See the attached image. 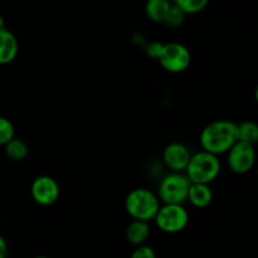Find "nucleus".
Segmentation results:
<instances>
[{
    "label": "nucleus",
    "mask_w": 258,
    "mask_h": 258,
    "mask_svg": "<svg viewBox=\"0 0 258 258\" xmlns=\"http://www.w3.org/2000/svg\"><path fill=\"white\" fill-rule=\"evenodd\" d=\"M203 151L219 156L228 153L237 143V123L229 120H217L208 123L199 136Z\"/></svg>",
    "instance_id": "f257e3e1"
},
{
    "label": "nucleus",
    "mask_w": 258,
    "mask_h": 258,
    "mask_svg": "<svg viewBox=\"0 0 258 258\" xmlns=\"http://www.w3.org/2000/svg\"><path fill=\"white\" fill-rule=\"evenodd\" d=\"M161 203L156 193L146 188H136L127 194L125 209L133 221H154Z\"/></svg>",
    "instance_id": "f03ea898"
},
{
    "label": "nucleus",
    "mask_w": 258,
    "mask_h": 258,
    "mask_svg": "<svg viewBox=\"0 0 258 258\" xmlns=\"http://www.w3.org/2000/svg\"><path fill=\"white\" fill-rule=\"evenodd\" d=\"M222 164L219 156L207 151L191 154L185 169V175L191 184H209L218 178Z\"/></svg>",
    "instance_id": "7ed1b4c3"
},
{
    "label": "nucleus",
    "mask_w": 258,
    "mask_h": 258,
    "mask_svg": "<svg viewBox=\"0 0 258 258\" xmlns=\"http://www.w3.org/2000/svg\"><path fill=\"white\" fill-rule=\"evenodd\" d=\"M190 181L183 173H169L159 183L158 196L161 204H181L186 202Z\"/></svg>",
    "instance_id": "20e7f679"
},
{
    "label": "nucleus",
    "mask_w": 258,
    "mask_h": 258,
    "mask_svg": "<svg viewBox=\"0 0 258 258\" xmlns=\"http://www.w3.org/2000/svg\"><path fill=\"white\" fill-rule=\"evenodd\" d=\"M154 222L161 232L179 233L188 226L189 213L181 204H161Z\"/></svg>",
    "instance_id": "39448f33"
},
{
    "label": "nucleus",
    "mask_w": 258,
    "mask_h": 258,
    "mask_svg": "<svg viewBox=\"0 0 258 258\" xmlns=\"http://www.w3.org/2000/svg\"><path fill=\"white\" fill-rule=\"evenodd\" d=\"M159 63L165 71L170 73H181L190 66V50L178 42L164 43Z\"/></svg>",
    "instance_id": "423d86ee"
},
{
    "label": "nucleus",
    "mask_w": 258,
    "mask_h": 258,
    "mask_svg": "<svg viewBox=\"0 0 258 258\" xmlns=\"http://www.w3.org/2000/svg\"><path fill=\"white\" fill-rule=\"evenodd\" d=\"M227 163L234 174L249 173L256 163V149L253 145L237 141L227 153Z\"/></svg>",
    "instance_id": "0eeeda50"
},
{
    "label": "nucleus",
    "mask_w": 258,
    "mask_h": 258,
    "mask_svg": "<svg viewBox=\"0 0 258 258\" xmlns=\"http://www.w3.org/2000/svg\"><path fill=\"white\" fill-rule=\"evenodd\" d=\"M59 184L49 175L37 176L30 185V196L33 201L42 207L53 206L59 198Z\"/></svg>",
    "instance_id": "6e6552de"
},
{
    "label": "nucleus",
    "mask_w": 258,
    "mask_h": 258,
    "mask_svg": "<svg viewBox=\"0 0 258 258\" xmlns=\"http://www.w3.org/2000/svg\"><path fill=\"white\" fill-rule=\"evenodd\" d=\"M191 153L183 143H170L164 148L161 154V160L164 165L170 169L171 173H181L185 171L186 165L190 160Z\"/></svg>",
    "instance_id": "1a4fd4ad"
},
{
    "label": "nucleus",
    "mask_w": 258,
    "mask_h": 258,
    "mask_svg": "<svg viewBox=\"0 0 258 258\" xmlns=\"http://www.w3.org/2000/svg\"><path fill=\"white\" fill-rule=\"evenodd\" d=\"M19 42L13 32L7 28L0 30V64H9L17 58Z\"/></svg>",
    "instance_id": "9d476101"
},
{
    "label": "nucleus",
    "mask_w": 258,
    "mask_h": 258,
    "mask_svg": "<svg viewBox=\"0 0 258 258\" xmlns=\"http://www.w3.org/2000/svg\"><path fill=\"white\" fill-rule=\"evenodd\" d=\"M186 201L196 208H207L213 202V191H212L211 186L207 185V184L190 183Z\"/></svg>",
    "instance_id": "9b49d317"
},
{
    "label": "nucleus",
    "mask_w": 258,
    "mask_h": 258,
    "mask_svg": "<svg viewBox=\"0 0 258 258\" xmlns=\"http://www.w3.org/2000/svg\"><path fill=\"white\" fill-rule=\"evenodd\" d=\"M150 224L148 222L141 221H133L128 224L125 231V236L127 242H130L131 244H134L136 247L146 244V241L150 237Z\"/></svg>",
    "instance_id": "f8f14e48"
},
{
    "label": "nucleus",
    "mask_w": 258,
    "mask_h": 258,
    "mask_svg": "<svg viewBox=\"0 0 258 258\" xmlns=\"http://www.w3.org/2000/svg\"><path fill=\"white\" fill-rule=\"evenodd\" d=\"M171 4L168 0H149L145 4V14L154 23H164Z\"/></svg>",
    "instance_id": "ddd939ff"
},
{
    "label": "nucleus",
    "mask_w": 258,
    "mask_h": 258,
    "mask_svg": "<svg viewBox=\"0 0 258 258\" xmlns=\"http://www.w3.org/2000/svg\"><path fill=\"white\" fill-rule=\"evenodd\" d=\"M237 140L256 145L258 141V126L254 121H242L237 123Z\"/></svg>",
    "instance_id": "4468645a"
},
{
    "label": "nucleus",
    "mask_w": 258,
    "mask_h": 258,
    "mask_svg": "<svg viewBox=\"0 0 258 258\" xmlns=\"http://www.w3.org/2000/svg\"><path fill=\"white\" fill-rule=\"evenodd\" d=\"M4 149L8 158L14 161L23 160V159L27 158L28 153H29V148H28L27 143L24 140H22V139L18 138H14L13 140H10L4 146Z\"/></svg>",
    "instance_id": "2eb2a0df"
},
{
    "label": "nucleus",
    "mask_w": 258,
    "mask_h": 258,
    "mask_svg": "<svg viewBox=\"0 0 258 258\" xmlns=\"http://www.w3.org/2000/svg\"><path fill=\"white\" fill-rule=\"evenodd\" d=\"M174 4L185 15L201 13L208 5V0H175Z\"/></svg>",
    "instance_id": "dca6fc26"
},
{
    "label": "nucleus",
    "mask_w": 258,
    "mask_h": 258,
    "mask_svg": "<svg viewBox=\"0 0 258 258\" xmlns=\"http://www.w3.org/2000/svg\"><path fill=\"white\" fill-rule=\"evenodd\" d=\"M15 138V127L9 118L0 116V146H5Z\"/></svg>",
    "instance_id": "f3484780"
},
{
    "label": "nucleus",
    "mask_w": 258,
    "mask_h": 258,
    "mask_svg": "<svg viewBox=\"0 0 258 258\" xmlns=\"http://www.w3.org/2000/svg\"><path fill=\"white\" fill-rule=\"evenodd\" d=\"M184 19H185V14H184V13L181 12V10L173 3L163 24L168 25V27H171V28H176V27H180V25L183 24Z\"/></svg>",
    "instance_id": "a211bd4d"
},
{
    "label": "nucleus",
    "mask_w": 258,
    "mask_h": 258,
    "mask_svg": "<svg viewBox=\"0 0 258 258\" xmlns=\"http://www.w3.org/2000/svg\"><path fill=\"white\" fill-rule=\"evenodd\" d=\"M164 43L159 42V40H151V42H146V44L144 45V49H145V54L148 55L151 59H159L163 52Z\"/></svg>",
    "instance_id": "6ab92c4d"
},
{
    "label": "nucleus",
    "mask_w": 258,
    "mask_h": 258,
    "mask_svg": "<svg viewBox=\"0 0 258 258\" xmlns=\"http://www.w3.org/2000/svg\"><path fill=\"white\" fill-rule=\"evenodd\" d=\"M130 258H156V253L153 247L143 244V246H139L134 249Z\"/></svg>",
    "instance_id": "aec40b11"
},
{
    "label": "nucleus",
    "mask_w": 258,
    "mask_h": 258,
    "mask_svg": "<svg viewBox=\"0 0 258 258\" xmlns=\"http://www.w3.org/2000/svg\"><path fill=\"white\" fill-rule=\"evenodd\" d=\"M8 252H9V247H8V242L5 241L4 237L0 234V258H7Z\"/></svg>",
    "instance_id": "412c9836"
},
{
    "label": "nucleus",
    "mask_w": 258,
    "mask_h": 258,
    "mask_svg": "<svg viewBox=\"0 0 258 258\" xmlns=\"http://www.w3.org/2000/svg\"><path fill=\"white\" fill-rule=\"evenodd\" d=\"M3 28H5L4 27V18H3L2 14H0V30H2Z\"/></svg>",
    "instance_id": "4be33fe9"
},
{
    "label": "nucleus",
    "mask_w": 258,
    "mask_h": 258,
    "mask_svg": "<svg viewBox=\"0 0 258 258\" xmlns=\"http://www.w3.org/2000/svg\"><path fill=\"white\" fill-rule=\"evenodd\" d=\"M33 258H49V257H45V256H37V257H33Z\"/></svg>",
    "instance_id": "5701e85b"
}]
</instances>
